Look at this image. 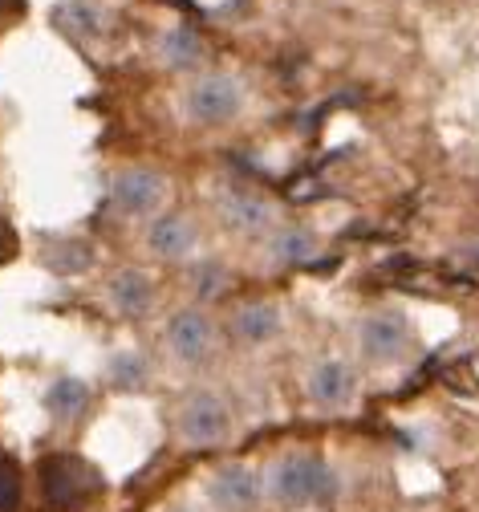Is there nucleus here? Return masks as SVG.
<instances>
[{"mask_svg":"<svg viewBox=\"0 0 479 512\" xmlns=\"http://www.w3.org/2000/svg\"><path fill=\"white\" fill-rule=\"evenodd\" d=\"M37 480H41V500L49 512H74L82 504H90L94 496L106 492L102 472L74 456V452H53L37 464Z\"/></svg>","mask_w":479,"mask_h":512,"instance_id":"f257e3e1","label":"nucleus"},{"mask_svg":"<svg viewBox=\"0 0 479 512\" xmlns=\"http://www.w3.org/2000/svg\"><path fill=\"white\" fill-rule=\"evenodd\" d=\"M268 492L281 508H305V504H321L333 496V472L317 460V456H285L272 468Z\"/></svg>","mask_w":479,"mask_h":512,"instance_id":"f03ea898","label":"nucleus"},{"mask_svg":"<svg viewBox=\"0 0 479 512\" xmlns=\"http://www.w3.org/2000/svg\"><path fill=\"white\" fill-rule=\"evenodd\" d=\"M228 435H232V415L220 395H212V391L187 395V403L179 411V439L187 447H220Z\"/></svg>","mask_w":479,"mask_h":512,"instance_id":"7ed1b4c3","label":"nucleus"},{"mask_svg":"<svg viewBox=\"0 0 479 512\" xmlns=\"http://www.w3.org/2000/svg\"><path fill=\"white\" fill-rule=\"evenodd\" d=\"M110 204L122 216H134V220L155 216L167 204V179L151 167H126L110 183Z\"/></svg>","mask_w":479,"mask_h":512,"instance_id":"20e7f679","label":"nucleus"},{"mask_svg":"<svg viewBox=\"0 0 479 512\" xmlns=\"http://www.w3.org/2000/svg\"><path fill=\"white\" fill-rule=\"evenodd\" d=\"M240 106H244V90L228 74H208V78L191 82V90H187V114L199 126H224L240 114Z\"/></svg>","mask_w":479,"mask_h":512,"instance_id":"39448f33","label":"nucleus"},{"mask_svg":"<svg viewBox=\"0 0 479 512\" xmlns=\"http://www.w3.org/2000/svg\"><path fill=\"white\" fill-rule=\"evenodd\" d=\"M362 354L370 358V362H382V366H390V362H402L406 354H410V346H415V334H410V322L398 313V309H378V313H370L366 322H362Z\"/></svg>","mask_w":479,"mask_h":512,"instance_id":"423d86ee","label":"nucleus"},{"mask_svg":"<svg viewBox=\"0 0 479 512\" xmlns=\"http://www.w3.org/2000/svg\"><path fill=\"white\" fill-rule=\"evenodd\" d=\"M212 346H216V330H212V322H208V313L179 309L171 322H167V350H171L179 362L195 366V362H203V358L212 354Z\"/></svg>","mask_w":479,"mask_h":512,"instance_id":"0eeeda50","label":"nucleus"},{"mask_svg":"<svg viewBox=\"0 0 479 512\" xmlns=\"http://www.w3.org/2000/svg\"><path fill=\"white\" fill-rule=\"evenodd\" d=\"M358 395V370L341 358H325L309 370V399L317 407H346Z\"/></svg>","mask_w":479,"mask_h":512,"instance_id":"6e6552de","label":"nucleus"},{"mask_svg":"<svg viewBox=\"0 0 479 512\" xmlns=\"http://www.w3.org/2000/svg\"><path fill=\"white\" fill-rule=\"evenodd\" d=\"M212 504L220 512H252L256 500H260V480L248 464H224L216 476H212Z\"/></svg>","mask_w":479,"mask_h":512,"instance_id":"1a4fd4ad","label":"nucleus"},{"mask_svg":"<svg viewBox=\"0 0 479 512\" xmlns=\"http://www.w3.org/2000/svg\"><path fill=\"white\" fill-rule=\"evenodd\" d=\"M195 244H199V232H195V224L187 220V216H179V212H167V216H155V224H151V232H147V248L159 256V261H187V256L195 252Z\"/></svg>","mask_w":479,"mask_h":512,"instance_id":"9d476101","label":"nucleus"},{"mask_svg":"<svg viewBox=\"0 0 479 512\" xmlns=\"http://www.w3.org/2000/svg\"><path fill=\"white\" fill-rule=\"evenodd\" d=\"M106 293H110L114 313H122V317H143V313H151V305H155V285H151V277L139 273V269L114 273Z\"/></svg>","mask_w":479,"mask_h":512,"instance_id":"9b49d317","label":"nucleus"},{"mask_svg":"<svg viewBox=\"0 0 479 512\" xmlns=\"http://www.w3.org/2000/svg\"><path fill=\"white\" fill-rule=\"evenodd\" d=\"M277 330H281V313L268 301H248L232 313V338L240 346H264Z\"/></svg>","mask_w":479,"mask_h":512,"instance_id":"f8f14e48","label":"nucleus"},{"mask_svg":"<svg viewBox=\"0 0 479 512\" xmlns=\"http://www.w3.org/2000/svg\"><path fill=\"white\" fill-rule=\"evenodd\" d=\"M90 387L74 374H61L53 387L45 391V411L57 419V423H78L86 411H90Z\"/></svg>","mask_w":479,"mask_h":512,"instance_id":"ddd939ff","label":"nucleus"},{"mask_svg":"<svg viewBox=\"0 0 479 512\" xmlns=\"http://www.w3.org/2000/svg\"><path fill=\"white\" fill-rule=\"evenodd\" d=\"M224 220L236 228V232H244V236H252V232H264L268 228V220H272V212H268V204L264 200H256V196H224Z\"/></svg>","mask_w":479,"mask_h":512,"instance_id":"4468645a","label":"nucleus"},{"mask_svg":"<svg viewBox=\"0 0 479 512\" xmlns=\"http://www.w3.org/2000/svg\"><path fill=\"white\" fill-rule=\"evenodd\" d=\"M106 374H110V387H114V391L134 395V391H143V387H147V374H151V370H147V358H143V354L122 350V354L110 358Z\"/></svg>","mask_w":479,"mask_h":512,"instance_id":"2eb2a0df","label":"nucleus"},{"mask_svg":"<svg viewBox=\"0 0 479 512\" xmlns=\"http://www.w3.org/2000/svg\"><path fill=\"white\" fill-rule=\"evenodd\" d=\"M313 252H317V240L305 228H285L277 236V244H272V256H277L281 265H301V261H309Z\"/></svg>","mask_w":479,"mask_h":512,"instance_id":"dca6fc26","label":"nucleus"},{"mask_svg":"<svg viewBox=\"0 0 479 512\" xmlns=\"http://www.w3.org/2000/svg\"><path fill=\"white\" fill-rule=\"evenodd\" d=\"M21 508V468L0 456V512H17Z\"/></svg>","mask_w":479,"mask_h":512,"instance_id":"f3484780","label":"nucleus"},{"mask_svg":"<svg viewBox=\"0 0 479 512\" xmlns=\"http://www.w3.org/2000/svg\"><path fill=\"white\" fill-rule=\"evenodd\" d=\"M167 45H175V49H171L175 61H195V57H199V37H195L191 29H175Z\"/></svg>","mask_w":479,"mask_h":512,"instance_id":"a211bd4d","label":"nucleus"},{"mask_svg":"<svg viewBox=\"0 0 479 512\" xmlns=\"http://www.w3.org/2000/svg\"><path fill=\"white\" fill-rule=\"evenodd\" d=\"M13 252H17V232L5 220H0V261H9Z\"/></svg>","mask_w":479,"mask_h":512,"instance_id":"6ab92c4d","label":"nucleus"},{"mask_svg":"<svg viewBox=\"0 0 479 512\" xmlns=\"http://www.w3.org/2000/svg\"><path fill=\"white\" fill-rule=\"evenodd\" d=\"M25 9V0H0V21H9V17H17Z\"/></svg>","mask_w":479,"mask_h":512,"instance_id":"aec40b11","label":"nucleus"},{"mask_svg":"<svg viewBox=\"0 0 479 512\" xmlns=\"http://www.w3.org/2000/svg\"><path fill=\"white\" fill-rule=\"evenodd\" d=\"M171 512H203V508H199V504H187V500H183V504H175Z\"/></svg>","mask_w":479,"mask_h":512,"instance_id":"412c9836","label":"nucleus"}]
</instances>
